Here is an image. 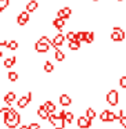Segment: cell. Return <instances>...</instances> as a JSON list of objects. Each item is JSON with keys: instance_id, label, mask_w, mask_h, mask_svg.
Instances as JSON below:
<instances>
[{"instance_id": "d6986e66", "label": "cell", "mask_w": 126, "mask_h": 129, "mask_svg": "<svg viewBox=\"0 0 126 129\" xmlns=\"http://www.w3.org/2000/svg\"><path fill=\"white\" fill-rule=\"evenodd\" d=\"M43 70H45V72H47V74L53 72V71H54V65H53V62L49 61V60H46V61H45V65H43Z\"/></svg>"}, {"instance_id": "2e32d148", "label": "cell", "mask_w": 126, "mask_h": 129, "mask_svg": "<svg viewBox=\"0 0 126 129\" xmlns=\"http://www.w3.org/2000/svg\"><path fill=\"white\" fill-rule=\"evenodd\" d=\"M54 58H56L58 62H62L65 60V53L60 47L58 49H54Z\"/></svg>"}, {"instance_id": "9a60e30c", "label": "cell", "mask_w": 126, "mask_h": 129, "mask_svg": "<svg viewBox=\"0 0 126 129\" xmlns=\"http://www.w3.org/2000/svg\"><path fill=\"white\" fill-rule=\"evenodd\" d=\"M96 40V32L94 31H86V36H85V43L90 45V43H94Z\"/></svg>"}, {"instance_id": "d590c367", "label": "cell", "mask_w": 126, "mask_h": 129, "mask_svg": "<svg viewBox=\"0 0 126 129\" xmlns=\"http://www.w3.org/2000/svg\"><path fill=\"white\" fill-rule=\"evenodd\" d=\"M93 3H97V2H100V0H92Z\"/></svg>"}, {"instance_id": "74e56055", "label": "cell", "mask_w": 126, "mask_h": 129, "mask_svg": "<svg viewBox=\"0 0 126 129\" xmlns=\"http://www.w3.org/2000/svg\"><path fill=\"white\" fill-rule=\"evenodd\" d=\"M56 129H65V128H56Z\"/></svg>"}, {"instance_id": "7402d4cb", "label": "cell", "mask_w": 126, "mask_h": 129, "mask_svg": "<svg viewBox=\"0 0 126 129\" xmlns=\"http://www.w3.org/2000/svg\"><path fill=\"white\" fill-rule=\"evenodd\" d=\"M86 117L89 118V119H94L96 118V110L94 108H92V107H89V108L86 110Z\"/></svg>"}, {"instance_id": "f35d334b", "label": "cell", "mask_w": 126, "mask_h": 129, "mask_svg": "<svg viewBox=\"0 0 126 129\" xmlns=\"http://www.w3.org/2000/svg\"><path fill=\"white\" fill-rule=\"evenodd\" d=\"M0 2H4V0H0Z\"/></svg>"}, {"instance_id": "30bf717a", "label": "cell", "mask_w": 126, "mask_h": 129, "mask_svg": "<svg viewBox=\"0 0 126 129\" xmlns=\"http://www.w3.org/2000/svg\"><path fill=\"white\" fill-rule=\"evenodd\" d=\"M58 101H60V104H61L62 107H68V106L72 104V99H71V96H68L67 93H62V94L60 96Z\"/></svg>"}, {"instance_id": "277c9868", "label": "cell", "mask_w": 126, "mask_h": 129, "mask_svg": "<svg viewBox=\"0 0 126 129\" xmlns=\"http://www.w3.org/2000/svg\"><path fill=\"white\" fill-rule=\"evenodd\" d=\"M65 40H67L65 35H62L61 32H58V34H57L56 36L53 38V43H51V47H53V49H58V47H61V46L64 45Z\"/></svg>"}, {"instance_id": "ba28073f", "label": "cell", "mask_w": 126, "mask_h": 129, "mask_svg": "<svg viewBox=\"0 0 126 129\" xmlns=\"http://www.w3.org/2000/svg\"><path fill=\"white\" fill-rule=\"evenodd\" d=\"M31 100H32V92H28V94H26V96H22V97L18 100L17 106L20 107V108H25V107L28 106L29 103H31Z\"/></svg>"}, {"instance_id": "4dcf8cb0", "label": "cell", "mask_w": 126, "mask_h": 129, "mask_svg": "<svg viewBox=\"0 0 126 129\" xmlns=\"http://www.w3.org/2000/svg\"><path fill=\"white\" fill-rule=\"evenodd\" d=\"M29 129H40V125L37 122H32V123H29Z\"/></svg>"}, {"instance_id": "cb8c5ba5", "label": "cell", "mask_w": 126, "mask_h": 129, "mask_svg": "<svg viewBox=\"0 0 126 129\" xmlns=\"http://www.w3.org/2000/svg\"><path fill=\"white\" fill-rule=\"evenodd\" d=\"M108 111L109 110H103L100 114V121L101 122H108Z\"/></svg>"}, {"instance_id": "8992f818", "label": "cell", "mask_w": 126, "mask_h": 129, "mask_svg": "<svg viewBox=\"0 0 126 129\" xmlns=\"http://www.w3.org/2000/svg\"><path fill=\"white\" fill-rule=\"evenodd\" d=\"M71 15H72V9L68 6L62 7V9H60L58 11H57V17L60 18H64V20H69Z\"/></svg>"}, {"instance_id": "7a4b0ae2", "label": "cell", "mask_w": 126, "mask_h": 129, "mask_svg": "<svg viewBox=\"0 0 126 129\" xmlns=\"http://www.w3.org/2000/svg\"><path fill=\"white\" fill-rule=\"evenodd\" d=\"M109 39L115 43H120L126 39V31L122 28V26H114L109 32Z\"/></svg>"}, {"instance_id": "f546056e", "label": "cell", "mask_w": 126, "mask_h": 129, "mask_svg": "<svg viewBox=\"0 0 126 129\" xmlns=\"http://www.w3.org/2000/svg\"><path fill=\"white\" fill-rule=\"evenodd\" d=\"M119 123H120V126H122V128L126 129V117H125V115H122V117L119 118Z\"/></svg>"}, {"instance_id": "d4e9b609", "label": "cell", "mask_w": 126, "mask_h": 129, "mask_svg": "<svg viewBox=\"0 0 126 129\" xmlns=\"http://www.w3.org/2000/svg\"><path fill=\"white\" fill-rule=\"evenodd\" d=\"M85 36H86V31L76 32V40H79V42H85Z\"/></svg>"}, {"instance_id": "7c38bea8", "label": "cell", "mask_w": 126, "mask_h": 129, "mask_svg": "<svg viewBox=\"0 0 126 129\" xmlns=\"http://www.w3.org/2000/svg\"><path fill=\"white\" fill-rule=\"evenodd\" d=\"M82 42H79V40H69L68 42V49H69L71 51H78V50H80L82 49V45H80Z\"/></svg>"}, {"instance_id": "603a6c76", "label": "cell", "mask_w": 126, "mask_h": 129, "mask_svg": "<svg viewBox=\"0 0 126 129\" xmlns=\"http://www.w3.org/2000/svg\"><path fill=\"white\" fill-rule=\"evenodd\" d=\"M7 78H9L10 82H17L18 81V74L15 72V71H10L9 75H7Z\"/></svg>"}, {"instance_id": "83f0119b", "label": "cell", "mask_w": 126, "mask_h": 129, "mask_svg": "<svg viewBox=\"0 0 126 129\" xmlns=\"http://www.w3.org/2000/svg\"><path fill=\"white\" fill-rule=\"evenodd\" d=\"M72 121H73V112L67 111V114H65V122H67V123H71Z\"/></svg>"}, {"instance_id": "44dd1931", "label": "cell", "mask_w": 126, "mask_h": 129, "mask_svg": "<svg viewBox=\"0 0 126 129\" xmlns=\"http://www.w3.org/2000/svg\"><path fill=\"white\" fill-rule=\"evenodd\" d=\"M18 42L17 40H10L9 43H7V49H9V50H11V51H15L18 49Z\"/></svg>"}, {"instance_id": "4fadbf2b", "label": "cell", "mask_w": 126, "mask_h": 129, "mask_svg": "<svg viewBox=\"0 0 126 129\" xmlns=\"http://www.w3.org/2000/svg\"><path fill=\"white\" fill-rule=\"evenodd\" d=\"M37 115H39V118H42V119H49V115H50V112L47 111V108H46V106L43 104V106H40L39 108H37Z\"/></svg>"}, {"instance_id": "3957f363", "label": "cell", "mask_w": 126, "mask_h": 129, "mask_svg": "<svg viewBox=\"0 0 126 129\" xmlns=\"http://www.w3.org/2000/svg\"><path fill=\"white\" fill-rule=\"evenodd\" d=\"M105 100H107V103H108L109 106H112V107L118 106V103H119V93H118V90L111 89L108 93H107Z\"/></svg>"}, {"instance_id": "f1b7e54d", "label": "cell", "mask_w": 126, "mask_h": 129, "mask_svg": "<svg viewBox=\"0 0 126 129\" xmlns=\"http://www.w3.org/2000/svg\"><path fill=\"white\" fill-rule=\"evenodd\" d=\"M119 86L122 87V89H126V74H123L119 78Z\"/></svg>"}, {"instance_id": "e575fe53", "label": "cell", "mask_w": 126, "mask_h": 129, "mask_svg": "<svg viewBox=\"0 0 126 129\" xmlns=\"http://www.w3.org/2000/svg\"><path fill=\"white\" fill-rule=\"evenodd\" d=\"M2 57H3V51L0 50V58H2Z\"/></svg>"}, {"instance_id": "9c48e42d", "label": "cell", "mask_w": 126, "mask_h": 129, "mask_svg": "<svg viewBox=\"0 0 126 129\" xmlns=\"http://www.w3.org/2000/svg\"><path fill=\"white\" fill-rule=\"evenodd\" d=\"M65 22H67V20H64V18H60V17H56V18L53 20V26L61 32L62 29H64V26H65Z\"/></svg>"}, {"instance_id": "8d00e7d4", "label": "cell", "mask_w": 126, "mask_h": 129, "mask_svg": "<svg viewBox=\"0 0 126 129\" xmlns=\"http://www.w3.org/2000/svg\"><path fill=\"white\" fill-rule=\"evenodd\" d=\"M116 2H118V3H122V2H123V0H116Z\"/></svg>"}, {"instance_id": "ffe728a7", "label": "cell", "mask_w": 126, "mask_h": 129, "mask_svg": "<svg viewBox=\"0 0 126 129\" xmlns=\"http://www.w3.org/2000/svg\"><path fill=\"white\" fill-rule=\"evenodd\" d=\"M45 106H46V108H47V111L50 112V114H53V112H56L57 107H56V104H54L53 101L47 100V101H46V103H45Z\"/></svg>"}, {"instance_id": "e0dca14e", "label": "cell", "mask_w": 126, "mask_h": 129, "mask_svg": "<svg viewBox=\"0 0 126 129\" xmlns=\"http://www.w3.org/2000/svg\"><path fill=\"white\" fill-rule=\"evenodd\" d=\"M15 62H17V57H9V58L4 60L3 65H4V68H11Z\"/></svg>"}, {"instance_id": "6da1fadb", "label": "cell", "mask_w": 126, "mask_h": 129, "mask_svg": "<svg viewBox=\"0 0 126 129\" xmlns=\"http://www.w3.org/2000/svg\"><path fill=\"white\" fill-rule=\"evenodd\" d=\"M51 43H53V39H50L49 36L43 35V36H40L39 40H36V43H35V51L39 53V54L47 53L51 47Z\"/></svg>"}, {"instance_id": "ac0fdd59", "label": "cell", "mask_w": 126, "mask_h": 129, "mask_svg": "<svg viewBox=\"0 0 126 129\" xmlns=\"http://www.w3.org/2000/svg\"><path fill=\"white\" fill-rule=\"evenodd\" d=\"M17 99V94H15L14 92H9L6 96H4V103H7V104H11L13 101Z\"/></svg>"}, {"instance_id": "1f68e13d", "label": "cell", "mask_w": 126, "mask_h": 129, "mask_svg": "<svg viewBox=\"0 0 126 129\" xmlns=\"http://www.w3.org/2000/svg\"><path fill=\"white\" fill-rule=\"evenodd\" d=\"M65 114H67V111H65V110H61V111L58 112V117L61 118V119L65 121Z\"/></svg>"}, {"instance_id": "484cf974", "label": "cell", "mask_w": 126, "mask_h": 129, "mask_svg": "<svg viewBox=\"0 0 126 129\" xmlns=\"http://www.w3.org/2000/svg\"><path fill=\"white\" fill-rule=\"evenodd\" d=\"M65 38H67L68 42H69V40H75V39H76V32H73V31H68L67 34H65Z\"/></svg>"}, {"instance_id": "8fae6325", "label": "cell", "mask_w": 126, "mask_h": 129, "mask_svg": "<svg viewBox=\"0 0 126 129\" xmlns=\"http://www.w3.org/2000/svg\"><path fill=\"white\" fill-rule=\"evenodd\" d=\"M37 9H39V3H37L36 0H29L28 3L25 4V10L28 13H35Z\"/></svg>"}, {"instance_id": "5bb4252c", "label": "cell", "mask_w": 126, "mask_h": 129, "mask_svg": "<svg viewBox=\"0 0 126 129\" xmlns=\"http://www.w3.org/2000/svg\"><path fill=\"white\" fill-rule=\"evenodd\" d=\"M20 121H21V115H18L17 118H14V119H9V121H4V123H6V126L7 128H10V129H14L15 126L20 123Z\"/></svg>"}, {"instance_id": "5b68a950", "label": "cell", "mask_w": 126, "mask_h": 129, "mask_svg": "<svg viewBox=\"0 0 126 129\" xmlns=\"http://www.w3.org/2000/svg\"><path fill=\"white\" fill-rule=\"evenodd\" d=\"M31 13H28L25 10V11H22V13H20V14H18V17H17V24L20 26H25L26 24L29 22V20H31Z\"/></svg>"}, {"instance_id": "836d02e7", "label": "cell", "mask_w": 126, "mask_h": 129, "mask_svg": "<svg viewBox=\"0 0 126 129\" xmlns=\"http://www.w3.org/2000/svg\"><path fill=\"white\" fill-rule=\"evenodd\" d=\"M3 10H4V7L2 6V4H0V14H2V13H3Z\"/></svg>"}, {"instance_id": "4316f807", "label": "cell", "mask_w": 126, "mask_h": 129, "mask_svg": "<svg viewBox=\"0 0 126 129\" xmlns=\"http://www.w3.org/2000/svg\"><path fill=\"white\" fill-rule=\"evenodd\" d=\"M115 119H118V115L115 114L114 111H111V110H109V111H108V122H114Z\"/></svg>"}, {"instance_id": "52a82bcc", "label": "cell", "mask_w": 126, "mask_h": 129, "mask_svg": "<svg viewBox=\"0 0 126 129\" xmlns=\"http://www.w3.org/2000/svg\"><path fill=\"white\" fill-rule=\"evenodd\" d=\"M76 123H78V128H80V129H89L92 126V119H89L85 115V117H79Z\"/></svg>"}, {"instance_id": "d6a6232c", "label": "cell", "mask_w": 126, "mask_h": 129, "mask_svg": "<svg viewBox=\"0 0 126 129\" xmlns=\"http://www.w3.org/2000/svg\"><path fill=\"white\" fill-rule=\"evenodd\" d=\"M20 129H29V126H28V125H24V126H21Z\"/></svg>"}]
</instances>
